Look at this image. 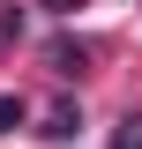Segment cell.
<instances>
[{
    "mask_svg": "<svg viewBox=\"0 0 142 149\" xmlns=\"http://www.w3.org/2000/svg\"><path fill=\"white\" fill-rule=\"evenodd\" d=\"M0 127H22V97H0Z\"/></svg>",
    "mask_w": 142,
    "mask_h": 149,
    "instance_id": "277c9868",
    "label": "cell"
},
{
    "mask_svg": "<svg viewBox=\"0 0 142 149\" xmlns=\"http://www.w3.org/2000/svg\"><path fill=\"white\" fill-rule=\"evenodd\" d=\"M90 67V52H82V45H67V37H60V45H53V74H82Z\"/></svg>",
    "mask_w": 142,
    "mask_h": 149,
    "instance_id": "6da1fadb",
    "label": "cell"
},
{
    "mask_svg": "<svg viewBox=\"0 0 142 149\" xmlns=\"http://www.w3.org/2000/svg\"><path fill=\"white\" fill-rule=\"evenodd\" d=\"M45 8H60V15H75V8H82V0H45Z\"/></svg>",
    "mask_w": 142,
    "mask_h": 149,
    "instance_id": "5b68a950",
    "label": "cell"
},
{
    "mask_svg": "<svg viewBox=\"0 0 142 149\" xmlns=\"http://www.w3.org/2000/svg\"><path fill=\"white\" fill-rule=\"evenodd\" d=\"M75 127H82V119H75V104H53V119H45V127H37V134H53V142H67Z\"/></svg>",
    "mask_w": 142,
    "mask_h": 149,
    "instance_id": "7a4b0ae2",
    "label": "cell"
},
{
    "mask_svg": "<svg viewBox=\"0 0 142 149\" xmlns=\"http://www.w3.org/2000/svg\"><path fill=\"white\" fill-rule=\"evenodd\" d=\"M112 149H142V112H127L120 127H112Z\"/></svg>",
    "mask_w": 142,
    "mask_h": 149,
    "instance_id": "3957f363",
    "label": "cell"
}]
</instances>
